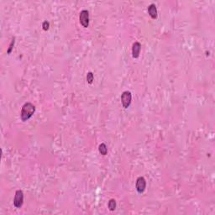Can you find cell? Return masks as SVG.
I'll use <instances>...</instances> for the list:
<instances>
[{
  "label": "cell",
  "instance_id": "cell-7",
  "mask_svg": "<svg viewBox=\"0 0 215 215\" xmlns=\"http://www.w3.org/2000/svg\"><path fill=\"white\" fill-rule=\"evenodd\" d=\"M148 13L149 15L150 16L152 19H155L157 18V9H156L155 4L151 3V4L148 7Z\"/></svg>",
  "mask_w": 215,
  "mask_h": 215
},
{
  "label": "cell",
  "instance_id": "cell-12",
  "mask_svg": "<svg viewBox=\"0 0 215 215\" xmlns=\"http://www.w3.org/2000/svg\"><path fill=\"white\" fill-rule=\"evenodd\" d=\"M49 27H50V23L48 22V21L45 20V21H44V22L42 23V28H43L44 30H45V31L48 30V29H49Z\"/></svg>",
  "mask_w": 215,
  "mask_h": 215
},
{
  "label": "cell",
  "instance_id": "cell-9",
  "mask_svg": "<svg viewBox=\"0 0 215 215\" xmlns=\"http://www.w3.org/2000/svg\"><path fill=\"white\" fill-rule=\"evenodd\" d=\"M108 207L110 211H114L115 209H116V201L114 198H112L108 201Z\"/></svg>",
  "mask_w": 215,
  "mask_h": 215
},
{
  "label": "cell",
  "instance_id": "cell-11",
  "mask_svg": "<svg viewBox=\"0 0 215 215\" xmlns=\"http://www.w3.org/2000/svg\"><path fill=\"white\" fill-rule=\"evenodd\" d=\"M14 43H15V37H14V38L12 39L11 43H10V46H9V49H8V51H7V54H9V55H10V54L12 52V51H13V49H14Z\"/></svg>",
  "mask_w": 215,
  "mask_h": 215
},
{
  "label": "cell",
  "instance_id": "cell-3",
  "mask_svg": "<svg viewBox=\"0 0 215 215\" xmlns=\"http://www.w3.org/2000/svg\"><path fill=\"white\" fill-rule=\"evenodd\" d=\"M131 100H132V94L129 91H124L121 94V103L124 108H128L130 107Z\"/></svg>",
  "mask_w": 215,
  "mask_h": 215
},
{
  "label": "cell",
  "instance_id": "cell-10",
  "mask_svg": "<svg viewBox=\"0 0 215 215\" xmlns=\"http://www.w3.org/2000/svg\"><path fill=\"white\" fill-rule=\"evenodd\" d=\"M93 79H94L93 74H92V72H89L87 74V81H88V82L89 84H92V82H93Z\"/></svg>",
  "mask_w": 215,
  "mask_h": 215
},
{
  "label": "cell",
  "instance_id": "cell-2",
  "mask_svg": "<svg viewBox=\"0 0 215 215\" xmlns=\"http://www.w3.org/2000/svg\"><path fill=\"white\" fill-rule=\"evenodd\" d=\"M24 203V193L22 190H17L14 198V205L17 209H20Z\"/></svg>",
  "mask_w": 215,
  "mask_h": 215
},
{
  "label": "cell",
  "instance_id": "cell-4",
  "mask_svg": "<svg viewBox=\"0 0 215 215\" xmlns=\"http://www.w3.org/2000/svg\"><path fill=\"white\" fill-rule=\"evenodd\" d=\"M80 24L84 28H88L89 25V12L88 10H83L80 12L79 15Z\"/></svg>",
  "mask_w": 215,
  "mask_h": 215
},
{
  "label": "cell",
  "instance_id": "cell-1",
  "mask_svg": "<svg viewBox=\"0 0 215 215\" xmlns=\"http://www.w3.org/2000/svg\"><path fill=\"white\" fill-rule=\"evenodd\" d=\"M35 112V105L32 104L31 103H25V104L23 105L21 113H20V117H21L22 121L25 122L26 120H28L29 118H31L33 116Z\"/></svg>",
  "mask_w": 215,
  "mask_h": 215
},
{
  "label": "cell",
  "instance_id": "cell-5",
  "mask_svg": "<svg viewBox=\"0 0 215 215\" xmlns=\"http://www.w3.org/2000/svg\"><path fill=\"white\" fill-rule=\"evenodd\" d=\"M135 187L137 192L139 193H143L145 192L146 187V181L143 177H139L136 180Z\"/></svg>",
  "mask_w": 215,
  "mask_h": 215
},
{
  "label": "cell",
  "instance_id": "cell-6",
  "mask_svg": "<svg viewBox=\"0 0 215 215\" xmlns=\"http://www.w3.org/2000/svg\"><path fill=\"white\" fill-rule=\"evenodd\" d=\"M140 49H141V45L139 42H135L132 45V57L134 58H138L139 57L140 53Z\"/></svg>",
  "mask_w": 215,
  "mask_h": 215
},
{
  "label": "cell",
  "instance_id": "cell-8",
  "mask_svg": "<svg viewBox=\"0 0 215 215\" xmlns=\"http://www.w3.org/2000/svg\"><path fill=\"white\" fill-rule=\"evenodd\" d=\"M98 150H99V152L101 153V155H107L108 148H107V146H106V145H105L104 143H102V144H100V145H99V146H98Z\"/></svg>",
  "mask_w": 215,
  "mask_h": 215
}]
</instances>
